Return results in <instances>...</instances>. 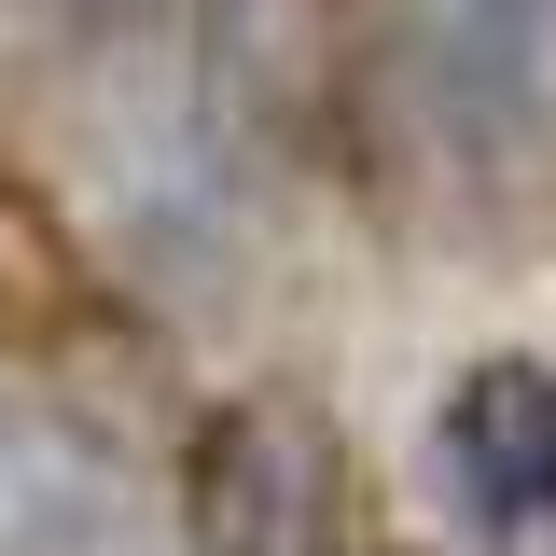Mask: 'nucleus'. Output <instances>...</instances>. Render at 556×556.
Wrapping results in <instances>:
<instances>
[{
	"label": "nucleus",
	"instance_id": "nucleus-1",
	"mask_svg": "<svg viewBox=\"0 0 556 556\" xmlns=\"http://www.w3.org/2000/svg\"><path fill=\"white\" fill-rule=\"evenodd\" d=\"M431 14V84L473 139H543L556 112V0H417Z\"/></svg>",
	"mask_w": 556,
	"mask_h": 556
},
{
	"label": "nucleus",
	"instance_id": "nucleus-2",
	"mask_svg": "<svg viewBox=\"0 0 556 556\" xmlns=\"http://www.w3.org/2000/svg\"><path fill=\"white\" fill-rule=\"evenodd\" d=\"M445 473L486 529H543L556 515V376L543 362H486L445 404Z\"/></svg>",
	"mask_w": 556,
	"mask_h": 556
},
{
	"label": "nucleus",
	"instance_id": "nucleus-3",
	"mask_svg": "<svg viewBox=\"0 0 556 556\" xmlns=\"http://www.w3.org/2000/svg\"><path fill=\"white\" fill-rule=\"evenodd\" d=\"M320 459H306V431L292 417H223L208 431V473H195V529L208 556H320Z\"/></svg>",
	"mask_w": 556,
	"mask_h": 556
}]
</instances>
